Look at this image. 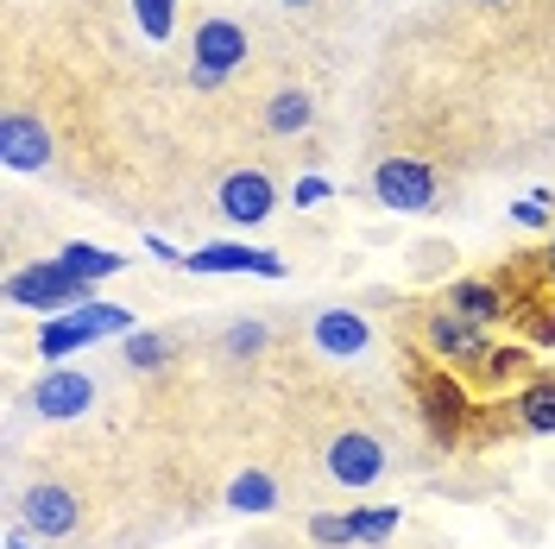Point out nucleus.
Segmentation results:
<instances>
[{
    "mask_svg": "<svg viewBox=\"0 0 555 549\" xmlns=\"http://www.w3.org/2000/svg\"><path fill=\"white\" fill-rule=\"evenodd\" d=\"M7 304L13 309H38V316H64V309L95 304V284L76 278L64 259H51V266H26V272L7 278Z\"/></svg>",
    "mask_w": 555,
    "mask_h": 549,
    "instance_id": "f257e3e1",
    "label": "nucleus"
},
{
    "mask_svg": "<svg viewBox=\"0 0 555 549\" xmlns=\"http://www.w3.org/2000/svg\"><path fill=\"white\" fill-rule=\"evenodd\" d=\"M416 405H423V430H429L436 448H454L461 430H467V417H474V398H467V385H461L449 367L416 379Z\"/></svg>",
    "mask_w": 555,
    "mask_h": 549,
    "instance_id": "f03ea898",
    "label": "nucleus"
},
{
    "mask_svg": "<svg viewBox=\"0 0 555 549\" xmlns=\"http://www.w3.org/2000/svg\"><path fill=\"white\" fill-rule=\"evenodd\" d=\"M322 468H328V481L347 486V493H366V486L385 481V443L379 436H366V430H341L335 443H328V455H322Z\"/></svg>",
    "mask_w": 555,
    "mask_h": 549,
    "instance_id": "7ed1b4c3",
    "label": "nucleus"
},
{
    "mask_svg": "<svg viewBox=\"0 0 555 549\" xmlns=\"http://www.w3.org/2000/svg\"><path fill=\"white\" fill-rule=\"evenodd\" d=\"M241 64H246L241 26H234V20H203V26H196V58H190V82H196V89H221Z\"/></svg>",
    "mask_w": 555,
    "mask_h": 549,
    "instance_id": "20e7f679",
    "label": "nucleus"
},
{
    "mask_svg": "<svg viewBox=\"0 0 555 549\" xmlns=\"http://www.w3.org/2000/svg\"><path fill=\"white\" fill-rule=\"evenodd\" d=\"M373 196L385 208H398V215H423V208H436V171L423 165V158H379L373 165Z\"/></svg>",
    "mask_w": 555,
    "mask_h": 549,
    "instance_id": "39448f33",
    "label": "nucleus"
},
{
    "mask_svg": "<svg viewBox=\"0 0 555 549\" xmlns=\"http://www.w3.org/2000/svg\"><path fill=\"white\" fill-rule=\"evenodd\" d=\"M20 524H26L33 537H44V544H57V537H69V531L82 524V499L57 481H38V486L20 493Z\"/></svg>",
    "mask_w": 555,
    "mask_h": 549,
    "instance_id": "423d86ee",
    "label": "nucleus"
},
{
    "mask_svg": "<svg viewBox=\"0 0 555 549\" xmlns=\"http://www.w3.org/2000/svg\"><path fill=\"white\" fill-rule=\"evenodd\" d=\"M423 342L429 354L442 360V367H486V329L480 322H467V316H454V309H436L429 322H423Z\"/></svg>",
    "mask_w": 555,
    "mask_h": 549,
    "instance_id": "0eeeda50",
    "label": "nucleus"
},
{
    "mask_svg": "<svg viewBox=\"0 0 555 549\" xmlns=\"http://www.w3.org/2000/svg\"><path fill=\"white\" fill-rule=\"evenodd\" d=\"M0 165L7 171H44L51 165V133L38 114H26V107L0 114Z\"/></svg>",
    "mask_w": 555,
    "mask_h": 549,
    "instance_id": "6e6552de",
    "label": "nucleus"
},
{
    "mask_svg": "<svg viewBox=\"0 0 555 549\" xmlns=\"http://www.w3.org/2000/svg\"><path fill=\"white\" fill-rule=\"evenodd\" d=\"M95 405V379L89 373H69V367H51V373L33 385V411L51 417V423H69Z\"/></svg>",
    "mask_w": 555,
    "mask_h": 549,
    "instance_id": "1a4fd4ad",
    "label": "nucleus"
},
{
    "mask_svg": "<svg viewBox=\"0 0 555 549\" xmlns=\"http://www.w3.org/2000/svg\"><path fill=\"white\" fill-rule=\"evenodd\" d=\"M183 266H190V272H259V278H284V253H272V246H241V241H215V246H196Z\"/></svg>",
    "mask_w": 555,
    "mask_h": 549,
    "instance_id": "9d476101",
    "label": "nucleus"
},
{
    "mask_svg": "<svg viewBox=\"0 0 555 549\" xmlns=\"http://www.w3.org/2000/svg\"><path fill=\"white\" fill-rule=\"evenodd\" d=\"M272 208H278V190H272V177H266V171L221 177V215H228L234 228H259Z\"/></svg>",
    "mask_w": 555,
    "mask_h": 549,
    "instance_id": "9b49d317",
    "label": "nucleus"
},
{
    "mask_svg": "<svg viewBox=\"0 0 555 549\" xmlns=\"http://www.w3.org/2000/svg\"><path fill=\"white\" fill-rule=\"evenodd\" d=\"M310 342H315V354H328V360H353V354L373 347V322L353 316V309H322L310 322Z\"/></svg>",
    "mask_w": 555,
    "mask_h": 549,
    "instance_id": "f8f14e48",
    "label": "nucleus"
},
{
    "mask_svg": "<svg viewBox=\"0 0 555 549\" xmlns=\"http://www.w3.org/2000/svg\"><path fill=\"white\" fill-rule=\"evenodd\" d=\"M442 309H454V316H467V322L492 329V322H505L518 304H512V291H505V284H492V278H461V284H449Z\"/></svg>",
    "mask_w": 555,
    "mask_h": 549,
    "instance_id": "ddd939ff",
    "label": "nucleus"
},
{
    "mask_svg": "<svg viewBox=\"0 0 555 549\" xmlns=\"http://www.w3.org/2000/svg\"><path fill=\"white\" fill-rule=\"evenodd\" d=\"M82 342H95V329L82 322V309L44 316V329H38V354H44V360H64V354H76Z\"/></svg>",
    "mask_w": 555,
    "mask_h": 549,
    "instance_id": "4468645a",
    "label": "nucleus"
},
{
    "mask_svg": "<svg viewBox=\"0 0 555 549\" xmlns=\"http://www.w3.org/2000/svg\"><path fill=\"white\" fill-rule=\"evenodd\" d=\"M228 506L246 512V518H266L278 506V481L266 468H246V474H234V486H228Z\"/></svg>",
    "mask_w": 555,
    "mask_h": 549,
    "instance_id": "2eb2a0df",
    "label": "nucleus"
},
{
    "mask_svg": "<svg viewBox=\"0 0 555 549\" xmlns=\"http://www.w3.org/2000/svg\"><path fill=\"white\" fill-rule=\"evenodd\" d=\"M512 405H518V423H524V430L555 436V379H530Z\"/></svg>",
    "mask_w": 555,
    "mask_h": 549,
    "instance_id": "dca6fc26",
    "label": "nucleus"
},
{
    "mask_svg": "<svg viewBox=\"0 0 555 549\" xmlns=\"http://www.w3.org/2000/svg\"><path fill=\"white\" fill-rule=\"evenodd\" d=\"M315 120V102L310 95H304V89H278L272 102H266V127H272V133H304V127H310Z\"/></svg>",
    "mask_w": 555,
    "mask_h": 549,
    "instance_id": "f3484780",
    "label": "nucleus"
},
{
    "mask_svg": "<svg viewBox=\"0 0 555 549\" xmlns=\"http://www.w3.org/2000/svg\"><path fill=\"white\" fill-rule=\"evenodd\" d=\"M57 259H64V266H69L76 278H89V284H95V278H114L120 266H127L120 253H107V246H89V241H69L64 253H57Z\"/></svg>",
    "mask_w": 555,
    "mask_h": 549,
    "instance_id": "a211bd4d",
    "label": "nucleus"
},
{
    "mask_svg": "<svg viewBox=\"0 0 555 549\" xmlns=\"http://www.w3.org/2000/svg\"><path fill=\"white\" fill-rule=\"evenodd\" d=\"M120 354H127V367H139V373H158V367L171 360L165 335H152V329H133V335H120Z\"/></svg>",
    "mask_w": 555,
    "mask_h": 549,
    "instance_id": "6ab92c4d",
    "label": "nucleus"
},
{
    "mask_svg": "<svg viewBox=\"0 0 555 549\" xmlns=\"http://www.w3.org/2000/svg\"><path fill=\"white\" fill-rule=\"evenodd\" d=\"M266 342H272V329H266V322H253V316H246V322H234V329L221 335V347H228L234 360H253V354H266Z\"/></svg>",
    "mask_w": 555,
    "mask_h": 549,
    "instance_id": "aec40b11",
    "label": "nucleus"
},
{
    "mask_svg": "<svg viewBox=\"0 0 555 549\" xmlns=\"http://www.w3.org/2000/svg\"><path fill=\"white\" fill-rule=\"evenodd\" d=\"M353 518V544H385L398 531V506H373V512H347Z\"/></svg>",
    "mask_w": 555,
    "mask_h": 549,
    "instance_id": "412c9836",
    "label": "nucleus"
},
{
    "mask_svg": "<svg viewBox=\"0 0 555 549\" xmlns=\"http://www.w3.org/2000/svg\"><path fill=\"white\" fill-rule=\"evenodd\" d=\"M133 20L145 38H171L177 26V0H133Z\"/></svg>",
    "mask_w": 555,
    "mask_h": 549,
    "instance_id": "4be33fe9",
    "label": "nucleus"
},
{
    "mask_svg": "<svg viewBox=\"0 0 555 549\" xmlns=\"http://www.w3.org/2000/svg\"><path fill=\"white\" fill-rule=\"evenodd\" d=\"M310 544H353V518L315 512V518H310Z\"/></svg>",
    "mask_w": 555,
    "mask_h": 549,
    "instance_id": "5701e85b",
    "label": "nucleus"
},
{
    "mask_svg": "<svg viewBox=\"0 0 555 549\" xmlns=\"http://www.w3.org/2000/svg\"><path fill=\"white\" fill-rule=\"evenodd\" d=\"M512 221H518V228H543V234H550V190H537V196L512 203Z\"/></svg>",
    "mask_w": 555,
    "mask_h": 549,
    "instance_id": "b1692460",
    "label": "nucleus"
},
{
    "mask_svg": "<svg viewBox=\"0 0 555 549\" xmlns=\"http://www.w3.org/2000/svg\"><path fill=\"white\" fill-rule=\"evenodd\" d=\"M524 367V347H499V354H486V379L499 385V379H512Z\"/></svg>",
    "mask_w": 555,
    "mask_h": 549,
    "instance_id": "393cba45",
    "label": "nucleus"
},
{
    "mask_svg": "<svg viewBox=\"0 0 555 549\" xmlns=\"http://www.w3.org/2000/svg\"><path fill=\"white\" fill-rule=\"evenodd\" d=\"M328 196H335V183H328V177H297V208H315V203H328Z\"/></svg>",
    "mask_w": 555,
    "mask_h": 549,
    "instance_id": "a878e982",
    "label": "nucleus"
},
{
    "mask_svg": "<svg viewBox=\"0 0 555 549\" xmlns=\"http://www.w3.org/2000/svg\"><path fill=\"white\" fill-rule=\"evenodd\" d=\"M145 253H152V259H165V266H183V259H190V253H177L165 234H145Z\"/></svg>",
    "mask_w": 555,
    "mask_h": 549,
    "instance_id": "bb28decb",
    "label": "nucleus"
},
{
    "mask_svg": "<svg viewBox=\"0 0 555 549\" xmlns=\"http://www.w3.org/2000/svg\"><path fill=\"white\" fill-rule=\"evenodd\" d=\"M0 549H33V531H26V524H20V531H7V544Z\"/></svg>",
    "mask_w": 555,
    "mask_h": 549,
    "instance_id": "cd10ccee",
    "label": "nucleus"
},
{
    "mask_svg": "<svg viewBox=\"0 0 555 549\" xmlns=\"http://www.w3.org/2000/svg\"><path fill=\"white\" fill-rule=\"evenodd\" d=\"M543 266H550V284H555V221H550V246H543Z\"/></svg>",
    "mask_w": 555,
    "mask_h": 549,
    "instance_id": "c85d7f7f",
    "label": "nucleus"
},
{
    "mask_svg": "<svg viewBox=\"0 0 555 549\" xmlns=\"http://www.w3.org/2000/svg\"><path fill=\"white\" fill-rule=\"evenodd\" d=\"M284 7H310V0H284Z\"/></svg>",
    "mask_w": 555,
    "mask_h": 549,
    "instance_id": "c756f323",
    "label": "nucleus"
},
{
    "mask_svg": "<svg viewBox=\"0 0 555 549\" xmlns=\"http://www.w3.org/2000/svg\"><path fill=\"white\" fill-rule=\"evenodd\" d=\"M480 7H505V0H480Z\"/></svg>",
    "mask_w": 555,
    "mask_h": 549,
    "instance_id": "7c9ffc66",
    "label": "nucleus"
}]
</instances>
